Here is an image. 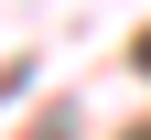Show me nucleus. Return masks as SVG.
Here are the masks:
<instances>
[{
	"mask_svg": "<svg viewBox=\"0 0 151 140\" xmlns=\"http://www.w3.org/2000/svg\"><path fill=\"white\" fill-rule=\"evenodd\" d=\"M140 65H151V43H140Z\"/></svg>",
	"mask_w": 151,
	"mask_h": 140,
	"instance_id": "f257e3e1",
	"label": "nucleus"
},
{
	"mask_svg": "<svg viewBox=\"0 0 151 140\" xmlns=\"http://www.w3.org/2000/svg\"><path fill=\"white\" fill-rule=\"evenodd\" d=\"M129 140H151V129H129Z\"/></svg>",
	"mask_w": 151,
	"mask_h": 140,
	"instance_id": "f03ea898",
	"label": "nucleus"
}]
</instances>
